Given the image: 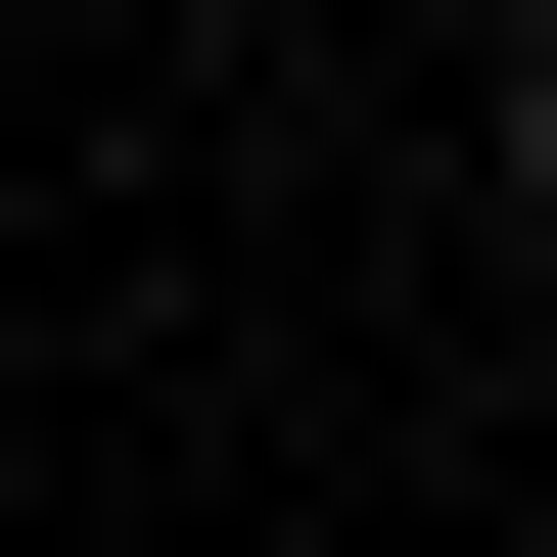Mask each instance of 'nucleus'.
I'll return each mask as SVG.
<instances>
[{
    "label": "nucleus",
    "instance_id": "1",
    "mask_svg": "<svg viewBox=\"0 0 557 557\" xmlns=\"http://www.w3.org/2000/svg\"><path fill=\"white\" fill-rule=\"evenodd\" d=\"M511 186H557V94H511Z\"/></svg>",
    "mask_w": 557,
    "mask_h": 557
}]
</instances>
